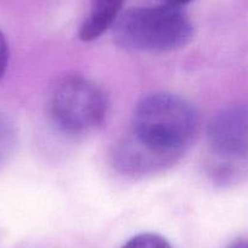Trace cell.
<instances>
[{"mask_svg":"<svg viewBox=\"0 0 248 248\" xmlns=\"http://www.w3.org/2000/svg\"><path fill=\"white\" fill-rule=\"evenodd\" d=\"M199 129V113L187 100L169 93H155L138 102L130 137L175 163L195 141Z\"/></svg>","mask_w":248,"mask_h":248,"instance_id":"obj_1","label":"cell"},{"mask_svg":"<svg viewBox=\"0 0 248 248\" xmlns=\"http://www.w3.org/2000/svg\"><path fill=\"white\" fill-rule=\"evenodd\" d=\"M119 46L140 52H168L189 44L194 26L189 16L173 5L137 8L118 16L113 25Z\"/></svg>","mask_w":248,"mask_h":248,"instance_id":"obj_2","label":"cell"},{"mask_svg":"<svg viewBox=\"0 0 248 248\" xmlns=\"http://www.w3.org/2000/svg\"><path fill=\"white\" fill-rule=\"evenodd\" d=\"M47 107L60 130L83 137L101 127L108 102L96 83L84 76L67 75L52 85Z\"/></svg>","mask_w":248,"mask_h":248,"instance_id":"obj_3","label":"cell"},{"mask_svg":"<svg viewBox=\"0 0 248 248\" xmlns=\"http://www.w3.org/2000/svg\"><path fill=\"white\" fill-rule=\"evenodd\" d=\"M208 140L212 149L224 158L237 159L248 155V107L225 109L211 122Z\"/></svg>","mask_w":248,"mask_h":248,"instance_id":"obj_4","label":"cell"},{"mask_svg":"<svg viewBox=\"0 0 248 248\" xmlns=\"http://www.w3.org/2000/svg\"><path fill=\"white\" fill-rule=\"evenodd\" d=\"M113 164L121 173L138 176L163 170L174 162L150 151L129 135L114 150Z\"/></svg>","mask_w":248,"mask_h":248,"instance_id":"obj_5","label":"cell"},{"mask_svg":"<svg viewBox=\"0 0 248 248\" xmlns=\"http://www.w3.org/2000/svg\"><path fill=\"white\" fill-rule=\"evenodd\" d=\"M124 0H93L92 9L80 26L79 38L93 42L114 25L122 10Z\"/></svg>","mask_w":248,"mask_h":248,"instance_id":"obj_6","label":"cell"},{"mask_svg":"<svg viewBox=\"0 0 248 248\" xmlns=\"http://www.w3.org/2000/svg\"><path fill=\"white\" fill-rule=\"evenodd\" d=\"M15 129L9 118L0 114V164L9 156L15 144Z\"/></svg>","mask_w":248,"mask_h":248,"instance_id":"obj_7","label":"cell"},{"mask_svg":"<svg viewBox=\"0 0 248 248\" xmlns=\"http://www.w3.org/2000/svg\"><path fill=\"white\" fill-rule=\"evenodd\" d=\"M122 248H173L170 243L157 233H140L130 238Z\"/></svg>","mask_w":248,"mask_h":248,"instance_id":"obj_8","label":"cell"},{"mask_svg":"<svg viewBox=\"0 0 248 248\" xmlns=\"http://www.w3.org/2000/svg\"><path fill=\"white\" fill-rule=\"evenodd\" d=\"M9 65V45L4 33L0 31V80L4 77Z\"/></svg>","mask_w":248,"mask_h":248,"instance_id":"obj_9","label":"cell"},{"mask_svg":"<svg viewBox=\"0 0 248 248\" xmlns=\"http://www.w3.org/2000/svg\"><path fill=\"white\" fill-rule=\"evenodd\" d=\"M229 248H248V238H242V240L236 241Z\"/></svg>","mask_w":248,"mask_h":248,"instance_id":"obj_10","label":"cell"},{"mask_svg":"<svg viewBox=\"0 0 248 248\" xmlns=\"http://www.w3.org/2000/svg\"><path fill=\"white\" fill-rule=\"evenodd\" d=\"M167 4L168 5H173V6H178V8H181L183 5H185V4L190 3V1H192V0H166Z\"/></svg>","mask_w":248,"mask_h":248,"instance_id":"obj_11","label":"cell"}]
</instances>
